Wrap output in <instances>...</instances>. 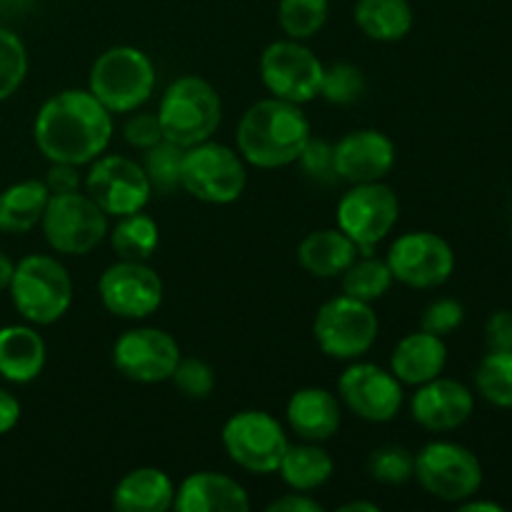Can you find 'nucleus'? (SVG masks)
I'll return each instance as SVG.
<instances>
[{
  "label": "nucleus",
  "instance_id": "nucleus-1",
  "mask_svg": "<svg viewBox=\"0 0 512 512\" xmlns=\"http://www.w3.org/2000/svg\"><path fill=\"white\" fill-rule=\"evenodd\" d=\"M33 140L48 163L90 165L113 140V113L88 88H68L40 105Z\"/></svg>",
  "mask_w": 512,
  "mask_h": 512
},
{
  "label": "nucleus",
  "instance_id": "nucleus-2",
  "mask_svg": "<svg viewBox=\"0 0 512 512\" xmlns=\"http://www.w3.org/2000/svg\"><path fill=\"white\" fill-rule=\"evenodd\" d=\"M310 138L313 128L303 105L270 95L245 110L235 133V145L253 168L278 170L293 165Z\"/></svg>",
  "mask_w": 512,
  "mask_h": 512
},
{
  "label": "nucleus",
  "instance_id": "nucleus-3",
  "mask_svg": "<svg viewBox=\"0 0 512 512\" xmlns=\"http://www.w3.org/2000/svg\"><path fill=\"white\" fill-rule=\"evenodd\" d=\"M163 138L180 148H193L215 135L223 120V103L213 85L200 75H183L165 88L158 103Z\"/></svg>",
  "mask_w": 512,
  "mask_h": 512
},
{
  "label": "nucleus",
  "instance_id": "nucleus-4",
  "mask_svg": "<svg viewBox=\"0 0 512 512\" xmlns=\"http://www.w3.org/2000/svg\"><path fill=\"white\" fill-rule=\"evenodd\" d=\"M10 300L30 325H53L73 305V278L53 255H28L15 263Z\"/></svg>",
  "mask_w": 512,
  "mask_h": 512
},
{
  "label": "nucleus",
  "instance_id": "nucleus-5",
  "mask_svg": "<svg viewBox=\"0 0 512 512\" xmlns=\"http://www.w3.org/2000/svg\"><path fill=\"white\" fill-rule=\"evenodd\" d=\"M88 90L113 115L140 110L155 90L153 60L135 45L108 48L90 68Z\"/></svg>",
  "mask_w": 512,
  "mask_h": 512
},
{
  "label": "nucleus",
  "instance_id": "nucleus-6",
  "mask_svg": "<svg viewBox=\"0 0 512 512\" xmlns=\"http://www.w3.org/2000/svg\"><path fill=\"white\" fill-rule=\"evenodd\" d=\"M248 170L243 155L213 138L185 148L180 190L208 205H230L245 193Z\"/></svg>",
  "mask_w": 512,
  "mask_h": 512
},
{
  "label": "nucleus",
  "instance_id": "nucleus-7",
  "mask_svg": "<svg viewBox=\"0 0 512 512\" xmlns=\"http://www.w3.org/2000/svg\"><path fill=\"white\" fill-rule=\"evenodd\" d=\"M380 320L373 303L350 295H335L320 305L313 320V338L328 358L360 360L375 345Z\"/></svg>",
  "mask_w": 512,
  "mask_h": 512
},
{
  "label": "nucleus",
  "instance_id": "nucleus-8",
  "mask_svg": "<svg viewBox=\"0 0 512 512\" xmlns=\"http://www.w3.org/2000/svg\"><path fill=\"white\" fill-rule=\"evenodd\" d=\"M45 243L60 255H88L108 238V215L88 193L50 195L43 220Z\"/></svg>",
  "mask_w": 512,
  "mask_h": 512
},
{
  "label": "nucleus",
  "instance_id": "nucleus-9",
  "mask_svg": "<svg viewBox=\"0 0 512 512\" xmlns=\"http://www.w3.org/2000/svg\"><path fill=\"white\" fill-rule=\"evenodd\" d=\"M415 480L443 503L475 498L483 485V465L473 450L450 440H433L415 453Z\"/></svg>",
  "mask_w": 512,
  "mask_h": 512
},
{
  "label": "nucleus",
  "instance_id": "nucleus-10",
  "mask_svg": "<svg viewBox=\"0 0 512 512\" xmlns=\"http://www.w3.org/2000/svg\"><path fill=\"white\" fill-rule=\"evenodd\" d=\"M338 228L355 243L358 253H373L383 243L400 218V200L383 180L350 185L338 200Z\"/></svg>",
  "mask_w": 512,
  "mask_h": 512
},
{
  "label": "nucleus",
  "instance_id": "nucleus-11",
  "mask_svg": "<svg viewBox=\"0 0 512 512\" xmlns=\"http://www.w3.org/2000/svg\"><path fill=\"white\" fill-rule=\"evenodd\" d=\"M223 448L238 468L255 475L278 473L290 440L285 428L265 410H240L223 425Z\"/></svg>",
  "mask_w": 512,
  "mask_h": 512
},
{
  "label": "nucleus",
  "instance_id": "nucleus-12",
  "mask_svg": "<svg viewBox=\"0 0 512 512\" xmlns=\"http://www.w3.org/2000/svg\"><path fill=\"white\" fill-rule=\"evenodd\" d=\"M323 60L303 40H275L260 53V80L273 98L305 105L320 98Z\"/></svg>",
  "mask_w": 512,
  "mask_h": 512
},
{
  "label": "nucleus",
  "instance_id": "nucleus-13",
  "mask_svg": "<svg viewBox=\"0 0 512 512\" xmlns=\"http://www.w3.org/2000/svg\"><path fill=\"white\" fill-rule=\"evenodd\" d=\"M83 188L108 218L138 213L153 198V188L143 165L128 155L108 153L88 165Z\"/></svg>",
  "mask_w": 512,
  "mask_h": 512
},
{
  "label": "nucleus",
  "instance_id": "nucleus-14",
  "mask_svg": "<svg viewBox=\"0 0 512 512\" xmlns=\"http://www.w3.org/2000/svg\"><path fill=\"white\" fill-rule=\"evenodd\" d=\"M398 283L415 290L440 288L455 273V253L445 238L430 230H413L393 240L385 255Z\"/></svg>",
  "mask_w": 512,
  "mask_h": 512
},
{
  "label": "nucleus",
  "instance_id": "nucleus-15",
  "mask_svg": "<svg viewBox=\"0 0 512 512\" xmlns=\"http://www.w3.org/2000/svg\"><path fill=\"white\" fill-rule=\"evenodd\" d=\"M98 295L103 308L115 318L143 320L163 305L165 285L148 263L118 260L100 273Z\"/></svg>",
  "mask_w": 512,
  "mask_h": 512
},
{
  "label": "nucleus",
  "instance_id": "nucleus-16",
  "mask_svg": "<svg viewBox=\"0 0 512 512\" xmlns=\"http://www.w3.org/2000/svg\"><path fill=\"white\" fill-rule=\"evenodd\" d=\"M338 398L365 423H390L403 408V383L390 370L350 360L338 380Z\"/></svg>",
  "mask_w": 512,
  "mask_h": 512
},
{
  "label": "nucleus",
  "instance_id": "nucleus-17",
  "mask_svg": "<svg viewBox=\"0 0 512 512\" xmlns=\"http://www.w3.org/2000/svg\"><path fill=\"white\" fill-rule=\"evenodd\" d=\"M180 358L178 340L160 328H130L113 345V365L118 373L140 385L170 380Z\"/></svg>",
  "mask_w": 512,
  "mask_h": 512
},
{
  "label": "nucleus",
  "instance_id": "nucleus-18",
  "mask_svg": "<svg viewBox=\"0 0 512 512\" xmlns=\"http://www.w3.org/2000/svg\"><path fill=\"white\" fill-rule=\"evenodd\" d=\"M395 158L398 150L393 138L375 128L350 130L333 145L335 173L350 185L383 180L393 170Z\"/></svg>",
  "mask_w": 512,
  "mask_h": 512
},
{
  "label": "nucleus",
  "instance_id": "nucleus-19",
  "mask_svg": "<svg viewBox=\"0 0 512 512\" xmlns=\"http://www.w3.org/2000/svg\"><path fill=\"white\" fill-rule=\"evenodd\" d=\"M410 413L420 428L430 430V433H448L473 418L475 398L468 385H463L460 380L438 375L415 388Z\"/></svg>",
  "mask_w": 512,
  "mask_h": 512
},
{
  "label": "nucleus",
  "instance_id": "nucleus-20",
  "mask_svg": "<svg viewBox=\"0 0 512 512\" xmlns=\"http://www.w3.org/2000/svg\"><path fill=\"white\" fill-rule=\"evenodd\" d=\"M173 508L178 512H248V490L235 478L213 470L188 475L175 488Z\"/></svg>",
  "mask_w": 512,
  "mask_h": 512
},
{
  "label": "nucleus",
  "instance_id": "nucleus-21",
  "mask_svg": "<svg viewBox=\"0 0 512 512\" xmlns=\"http://www.w3.org/2000/svg\"><path fill=\"white\" fill-rule=\"evenodd\" d=\"M285 418L290 430L300 440L325 443L333 438L343 420V403L328 388H300L290 395L285 405Z\"/></svg>",
  "mask_w": 512,
  "mask_h": 512
},
{
  "label": "nucleus",
  "instance_id": "nucleus-22",
  "mask_svg": "<svg viewBox=\"0 0 512 512\" xmlns=\"http://www.w3.org/2000/svg\"><path fill=\"white\" fill-rule=\"evenodd\" d=\"M445 363H448L445 340L440 335L428 333V330H418V333L405 335L395 345L393 355H390V373L403 385L418 388V385L443 375Z\"/></svg>",
  "mask_w": 512,
  "mask_h": 512
},
{
  "label": "nucleus",
  "instance_id": "nucleus-23",
  "mask_svg": "<svg viewBox=\"0 0 512 512\" xmlns=\"http://www.w3.org/2000/svg\"><path fill=\"white\" fill-rule=\"evenodd\" d=\"M48 348L33 325H5L0 328V378L8 383H33L45 368Z\"/></svg>",
  "mask_w": 512,
  "mask_h": 512
},
{
  "label": "nucleus",
  "instance_id": "nucleus-24",
  "mask_svg": "<svg viewBox=\"0 0 512 512\" xmlns=\"http://www.w3.org/2000/svg\"><path fill=\"white\" fill-rule=\"evenodd\" d=\"M173 500V478L153 465L130 470L113 488V508L120 512H168Z\"/></svg>",
  "mask_w": 512,
  "mask_h": 512
},
{
  "label": "nucleus",
  "instance_id": "nucleus-25",
  "mask_svg": "<svg viewBox=\"0 0 512 512\" xmlns=\"http://www.w3.org/2000/svg\"><path fill=\"white\" fill-rule=\"evenodd\" d=\"M358 255L355 243L340 228L313 230L298 248L300 265L313 278H340Z\"/></svg>",
  "mask_w": 512,
  "mask_h": 512
},
{
  "label": "nucleus",
  "instance_id": "nucleus-26",
  "mask_svg": "<svg viewBox=\"0 0 512 512\" xmlns=\"http://www.w3.org/2000/svg\"><path fill=\"white\" fill-rule=\"evenodd\" d=\"M50 190L43 180H20L0 193V233H30L43 220Z\"/></svg>",
  "mask_w": 512,
  "mask_h": 512
},
{
  "label": "nucleus",
  "instance_id": "nucleus-27",
  "mask_svg": "<svg viewBox=\"0 0 512 512\" xmlns=\"http://www.w3.org/2000/svg\"><path fill=\"white\" fill-rule=\"evenodd\" d=\"M355 25L375 43H398L413 30L415 13L408 0H358Z\"/></svg>",
  "mask_w": 512,
  "mask_h": 512
},
{
  "label": "nucleus",
  "instance_id": "nucleus-28",
  "mask_svg": "<svg viewBox=\"0 0 512 512\" xmlns=\"http://www.w3.org/2000/svg\"><path fill=\"white\" fill-rule=\"evenodd\" d=\"M278 473L290 490L313 493L333 478L335 463L323 445L303 440L298 445H288L278 465Z\"/></svg>",
  "mask_w": 512,
  "mask_h": 512
},
{
  "label": "nucleus",
  "instance_id": "nucleus-29",
  "mask_svg": "<svg viewBox=\"0 0 512 512\" xmlns=\"http://www.w3.org/2000/svg\"><path fill=\"white\" fill-rule=\"evenodd\" d=\"M108 238L118 260L148 263L160 245V228L155 218H150L145 210H138V213L115 218V225L108 230Z\"/></svg>",
  "mask_w": 512,
  "mask_h": 512
},
{
  "label": "nucleus",
  "instance_id": "nucleus-30",
  "mask_svg": "<svg viewBox=\"0 0 512 512\" xmlns=\"http://www.w3.org/2000/svg\"><path fill=\"white\" fill-rule=\"evenodd\" d=\"M340 283H343V293L350 295V298H358L363 303H375V300H380L393 288L395 278L385 258H375L373 253H360L345 268V273L340 275Z\"/></svg>",
  "mask_w": 512,
  "mask_h": 512
},
{
  "label": "nucleus",
  "instance_id": "nucleus-31",
  "mask_svg": "<svg viewBox=\"0 0 512 512\" xmlns=\"http://www.w3.org/2000/svg\"><path fill=\"white\" fill-rule=\"evenodd\" d=\"M330 0H280L278 23L285 38L310 40L325 28Z\"/></svg>",
  "mask_w": 512,
  "mask_h": 512
},
{
  "label": "nucleus",
  "instance_id": "nucleus-32",
  "mask_svg": "<svg viewBox=\"0 0 512 512\" xmlns=\"http://www.w3.org/2000/svg\"><path fill=\"white\" fill-rule=\"evenodd\" d=\"M183 153L185 148L170 143V140H160L153 148L143 150V165L145 175L150 180V188L158 195H173L180 190V168H183Z\"/></svg>",
  "mask_w": 512,
  "mask_h": 512
},
{
  "label": "nucleus",
  "instance_id": "nucleus-33",
  "mask_svg": "<svg viewBox=\"0 0 512 512\" xmlns=\"http://www.w3.org/2000/svg\"><path fill=\"white\" fill-rule=\"evenodd\" d=\"M475 388L495 408H512V353L490 350L475 370Z\"/></svg>",
  "mask_w": 512,
  "mask_h": 512
},
{
  "label": "nucleus",
  "instance_id": "nucleus-34",
  "mask_svg": "<svg viewBox=\"0 0 512 512\" xmlns=\"http://www.w3.org/2000/svg\"><path fill=\"white\" fill-rule=\"evenodd\" d=\"M365 88V75L358 65L345 63V60H338L333 65H325L323 68V80H320V98L330 105H353L363 98Z\"/></svg>",
  "mask_w": 512,
  "mask_h": 512
},
{
  "label": "nucleus",
  "instance_id": "nucleus-35",
  "mask_svg": "<svg viewBox=\"0 0 512 512\" xmlns=\"http://www.w3.org/2000/svg\"><path fill=\"white\" fill-rule=\"evenodd\" d=\"M28 75V50L13 30L0 25V103L23 85Z\"/></svg>",
  "mask_w": 512,
  "mask_h": 512
},
{
  "label": "nucleus",
  "instance_id": "nucleus-36",
  "mask_svg": "<svg viewBox=\"0 0 512 512\" xmlns=\"http://www.w3.org/2000/svg\"><path fill=\"white\" fill-rule=\"evenodd\" d=\"M368 473L383 485H405L415 475V455L403 445H383L368 458Z\"/></svg>",
  "mask_w": 512,
  "mask_h": 512
},
{
  "label": "nucleus",
  "instance_id": "nucleus-37",
  "mask_svg": "<svg viewBox=\"0 0 512 512\" xmlns=\"http://www.w3.org/2000/svg\"><path fill=\"white\" fill-rule=\"evenodd\" d=\"M170 380L180 390V395L190 400H203L213 393L215 370L200 358H180Z\"/></svg>",
  "mask_w": 512,
  "mask_h": 512
},
{
  "label": "nucleus",
  "instance_id": "nucleus-38",
  "mask_svg": "<svg viewBox=\"0 0 512 512\" xmlns=\"http://www.w3.org/2000/svg\"><path fill=\"white\" fill-rule=\"evenodd\" d=\"M308 180L315 185H333L338 183V173L333 165V145L323 138H310L303 148L300 158L295 160Z\"/></svg>",
  "mask_w": 512,
  "mask_h": 512
},
{
  "label": "nucleus",
  "instance_id": "nucleus-39",
  "mask_svg": "<svg viewBox=\"0 0 512 512\" xmlns=\"http://www.w3.org/2000/svg\"><path fill=\"white\" fill-rule=\"evenodd\" d=\"M465 320V308L460 300L455 298H438L423 310V318H420V330H428V333L445 335L455 333V330L463 325Z\"/></svg>",
  "mask_w": 512,
  "mask_h": 512
},
{
  "label": "nucleus",
  "instance_id": "nucleus-40",
  "mask_svg": "<svg viewBox=\"0 0 512 512\" xmlns=\"http://www.w3.org/2000/svg\"><path fill=\"white\" fill-rule=\"evenodd\" d=\"M123 138L130 148L138 150H148L155 143H160V140H165L158 113H145V110L135 113L133 110V115L123 125Z\"/></svg>",
  "mask_w": 512,
  "mask_h": 512
},
{
  "label": "nucleus",
  "instance_id": "nucleus-41",
  "mask_svg": "<svg viewBox=\"0 0 512 512\" xmlns=\"http://www.w3.org/2000/svg\"><path fill=\"white\" fill-rule=\"evenodd\" d=\"M485 345L493 353H512V310H495L485 323Z\"/></svg>",
  "mask_w": 512,
  "mask_h": 512
},
{
  "label": "nucleus",
  "instance_id": "nucleus-42",
  "mask_svg": "<svg viewBox=\"0 0 512 512\" xmlns=\"http://www.w3.org/2000/svg\"><path fill=\"white\" fill-rule=\"evenodd\" d=\"M48 185L50 195H60V193H73V190H80V173L78 165L70 163H50L48 175L43 180Z\"/></svg>",
  "mask_w": 512,
  "mask_h": 512
},
{
  "label": "nucleus",
  "instance_id": "nucleus-43",
  "mask_svg": "<svg viewBox=\"0 0 512 512\" xmlns=\"http://www.w3.org/2000/svg\"><path fill=\"white\" fill-rule=\"evenodd\" d=\"M325 508L315 498H310L308 493H300V490H293V493H285L283 498H275L273 503L268 505V512H323Z\"/></svg>",
  "mask_w": 512,
  "mask_h": 512
},
{
  "label": "nucleus",
  "instance_id": "nucleus-44",
  "mask_svg": "<svg viewBox=\"0 0 512 512\" xmlns=\"http://www.w3.org/2000/svg\"><path fill=\"white\" fill-rule=\"evenodd\" d=\"M20 420V400L10 390L0 388V435L10 433Z\"/></svg>",
  "mask_w": 512,
  "mask_h": 512
},
{
  "label": "nucleus",
  "instance_id": "nucleus-45",
  "mask_svg": "<svg viewBox=\"0 0 512 512\" xmlns=\"http://www.w3.org/2000/svg\"><path fill=\"white\" fill-rule=\"evenodd\" d=\"M458 505H460V512H503V505L483 503V500H473V498L463 500V503Z\"/></svg>",
  "mask_w": 512,
  "mask_h": 512
},
{
  "label": "nucleus",
  "instance_id": "nucleus-46",
  "mask_svg": "<svg viewBox=\"0 0 512 512\" xmlns=\"http://www.w3.org/2000/svg\"><path fill=\"white\" fill-rule=\"evenodd\" d=\"M15 263L5 253H0V290H8L10 280H13Z\"/></svg>",
  "mask_w": 512,
  "mask_h": 512
},
{
  "label": "nucleus",
  "instance_id": "nucleus-47",
  "mask_svg": "<svg viewBox=\"0 0 512 512\" xmlns=\"http://www.w3.org/2000/svg\"><path fill=\"white\" fill-rule=\"evenodd\" d=\"M340 512H380V505L370 503V500H350V503L340 505Z\"/></svg>",
  "mask_w": 512,
  "mask_h": 512
}]
</instances>
